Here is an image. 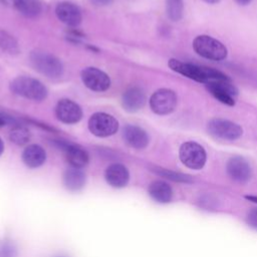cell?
Masks as SVG:
<instances>
[{
	"instance_id": "2",
	"label": "cell",
	"mask_w": 257,
	"mask_h": 257,
	"mask_svg": "<svg viewBox=\"0 0 257 257\" xmlns=\"http://www.w3.org/2000/svg\"><path fill=\"white\" fill-rule=\"evenodd\" d=\"M193 49L201 57L213 61L224 60L228 55V50L225 44L206 34L195 37L193 40Z\"/></svg>"
},
{
	"instance_id": "4",
	"label": "cell",
	"mask_w": 257,
	"mask_h": 257,
	"mask_svg": "<svg viewBox=\"0 0 257 257\" xmlns=\"http://www.w3.org/2000/svg\"><path fill=\"white\" fill-rule=\"evenodd\" d=\"M207 130L214 138L224 141L238 140L243 134V128L240 124L221 117L210 119L207 123Z\"/></svg>"
},
{
	"instance_id": "17",
	"label": "cell",
	"mask_w": 257,
	"mask_h": 257,
	"mask_svg": "<svg viewBox=\"0 0 257 257\" xmlns=\"http://www.w3.org/2000/svg\"><path fill=\"white\" fill-rule=\"evenodd\" d=\"M104 178L108 185L114 188L125 187L130 180L128 170L121 164H111L109 165L105 172Z\"/></svg>"
},
{
	"instance_id": "27",
	"label": "cell",
	"mask_w": 257,
	"mask_h": 257,
	"mask_svg": "<svg viewBox=\"0 0 257 257\" xmlns=\"http://www.w3.org/2000/svg\"><path fill=\"white\" fill-rule=\"evenodd\" d=\"M248 223L254 227L257 228V209H253L248 214Z\"/></svg>"
},
{
	"instance_id": "7",
	"label": "cell",
	"mask_w": 257,
	"mask_h": 257,
	"mask_svg": "<svg viewBox=\"0 0 257 257\" xmlns=\"http://www.w3.org/2000/svg\"><path fill=\"white\" fill-rule=\"evenodd\" d=\"M89 132L99 138L114 135L118 130V121L105 112H95L88 119Z\"/></svg>"
},
{
	"instance_id": "21",
	"label": "cell",
	"mask_w": 257,
	"mask_h": 257,
	"mask_svg": "<svg viewBox=\"0 0 257 257\" xmlns=\"http://www.w3.org/2000/svg\"><path fill=\"white\" fill-rule=\"evenodd\" d=\"M149 194L160 203H168L171 201L173 192L171 187L163 181H155L149 186Z\"/></svg>"
},
{
	"instance_id": "12",
	"label": "cell",
	"mask_w": 257,
	"mask_h": 257,
	"mask_svg": "<svg viewBox=\"0 0 257 257\" xmlns=\"http://www.w3.org/2000/svg\"><path fill=\"white\" fill-rule=\"evenodd\" d=\"M55 115L60 121L72 124L78 122L81 119L82 110L76 102L67 98H63L60 99L55 106Z\"/></svg>"
},
{
	"instance_id": "5",
	"label": "cell",
	"mask_w": 257,
	"mask_h": 257,
	"mask_svg": "<svg viewBox=\"0 0 257 257\" xmlns=\"http://www.w3.org/2000/svg\"><path fill=\"white\" fill-rule=\"evenodd\" d=\"M179 156L181 162L188 168L200 170L204 167L207 155L204 148L196 142H186L180 147Z\"/></svg>"
},
{
	"instance_id": "23",
	"label": "cell",
	"mask_w": 257,
	"mask_h": 257,
	"mask_svg": "<svg viewBox=\"0 0 257 257\" xmlns=\"http://www.w3.org/2000/svg\"><path fill=\"white\" fill-rule=\"evenodd\" d=\"M166 11L170 20L180 21L184 15V0H166Z\"/></svg>"
},
{
	"instance_id": "14",
	"label": "cell",
	"mask_w": 257,
	"mask_h": 257,
	"mask_svg": "<svg viewBox=\"0 0 257 257\" xmlns=\"http://www.w3.org/2000/svg\"><path fill=\"white\" fill-rule=\"evenodd\" d=\"M146 100L147 97L145 91L139 86H132L123 92L121 104L124 110L136 112L144 107Z\"/></svg>"
},
{
	"instance_id": "10",
	"label": "cell",
	"mask_w": 257,
	"mask_h": 257,
	"mask_svg": "<svg viewBox=\"0 0 257 257\" xmlns=\"http://www.w3.org/2000/svg\"><path fill=\"white\" fill-rule=\"evenodd\" d=\"M168 65L173 71L182 74L190 79H193L197 82L205 84L208 82L206 75V66H200L189 62H183L176 58H171L168 62Z\"/></svg>"
},
{
	"instance_id": "24",
	"label": "cell",
	"mask_w": 257,
	"mask_h": 257,
	"mask_svg": "<svg viewBox=\"0 0 257 257\" xmlns=\"http://www.w3.org/2000/svg\"><path fill=\"white\" fill-rule=\"evenodd\" d=\"M10 141L18 146L26 145L30 140V132L27 127L21 124H16L12 127L10 135Z\"/></svg>"
},
{
	"instance_id": "28",
	"label": "cell",
	"mask_w": 257,
	"mask_h": 257,
	"mask_svg": "<svg viewBox=\"0 0 257 257\" xmlns=\"http://www.w3.org/2000/svg\"><path fill=\"white\" fill-rule=\"evenodd\" d=\"M112 1L113 0H89V2L94 6H106L110 4Z\"/></svg>"
},
{
	"instance_id": "9",
	"label": "cell",
	"mask_w": 257,
	"mask_h": 257,
	"mask_svg": "<svg viewBox=\"0 0 257 257\" xmlns=\"http://www.w3.org/2000/svg\"><path fill=\"white\" fill-rule=\"evenodd\" d=\"M55 144L58 148H60L63 151L67 163L72 168L82 169L88 164V154L79 145L64 140H57L55 141Z\"/></svg>"
},
{
	"instance_id": "26",
	"label": "cell",
	"mask_w": 257,
	"mask_h": 257,
	"mask_svg": "<svg viewBox=\"0 0 257 257\" xmlns=\"http://www.w3.org/2000/svg\"><path fill=\"white\" fill-rule=\"evenodd\" d=\"M8 123H13L15 125V124H17V121L14 117H12L6 113L0 112V127H2L5 124H8Z\"/></svg>"
},
{
	"instance_id": "8",
	"label": "cell",
	"mask_w": 257,
	"mask_h": 257,
	"mask_svg": "<svg viewBox=\"0 0 257 257\" xmlns=\"http://www.w3.org/2000/svg\"><path fill=\"white\" fill-rule=\"evenodd\" d=\"M205 85L210 94L213 95L218 101L229 106L235 105V96L238 95V89L233 84L231 79L211 81Z\"/></svg>"
},
{
	"instance_id": "15",
	"label": "cell",
	"mask_w": 257,
	"mask_h": 257,
	"mask_svg": "<svg viewBox=\"0 0 257 257\" xmlns=\"http://www.w3.org/2000/svg\"><path fill=\"white\" fill-rule=\"evenodd\" d=\"M227 173L236 182L245 183L250 179L251 168L242 157H233L227 163Z\"/></svg>"
},
{
	"instance_id": "31",
	"label": "cell",
	"mask_w": 257,
	"mask_h": 257,
	"mask_svg": "<svg viewBox=\"0 0 257 257\" xmlns=\"http://www.w3.org/2000/svg\"><path fill=\"white\" fill-rule=\"evenodd\" d=\"M3 151H4V143H3V141H2V139L0 138V156L2 155V153H3Z\"/></svg>"
},
{
	"instance_id": "19",
	"label": "cell",
	"mask_w": 257,
	"mask_h": 257,
	"mask_svg": "<svg viewBox=\"0 0 257 257\" xmlns=\"http://www.w3.org/2000/svg\"><path fill=\"white\" fill-rule=\"evenodd\" d=\"M85 174L76 168H69L63 173V184L69 191H79L85 185Z\"/></svg>"
},
{
	"instance_id": "30",
	"label": "cell",
	"mask_w": 257,
	"mask_h": 257,
	"mask_svg": "<svg viewBox=\"0 0 257 257\" xmlns=\"http://www.w3.org/2000/svg\"><path fill=\"white\" fill-rule=\"evenodd\" d=\"M235 1H236V3H238L239 5H242V6L248 5L251 2V0H235Z\"/></svg>"
},
{
	"instance_id": "22",
	"label": "cell",
	"mask_w": 257,
	"mask_h": 257,
	"mask_svg": "<svg viewBox=\"0 0 257 257\" xmlns=\"http://www.w3.org/2000/svg\"><path fill=\"white\" fill-rule=\"evenodd\" d=\"M0 49L9 54H17L19 52V46L16 39L2 29H0Z\"/></svg>"
},
{
	"instance_id": "6",
	"label": "cell",
	"mask_w": 257,
	"mask_h": 257,
	"mask_svg": "<svg viewBox=\"0 0 257 257\" xmlns=\"http://www.w3.org/2000/svg\"><path fill=\"white\" fill-rule=\"evenodd\" d=\"M177 103V94L170 88H160L156 90L150 98L151 109L159 115H166L173 112Z\"/></svg>"
},
{
	"instance_id": "16",
	"label": "cell",
	"mask_w": 257,
	"mask_h": 257,
	"mask_svg": "<svg viewBox=\"0 0 257 257\" xmlns=\"http://www.w3.org/2000/svg\"><path fill=\"white\" fill-rule=\"evenodd\" d=\"M122 138L130 147L138 150L145 149L150 142L147 132L144 128L134 124H127L124 126Z\"/></svg>"
},
{
	"instance_id": "3",
	"label": "cell",
	"mask_w": 257,
	"mask_h": 257,
	"mask_svg": "<svg viewBox=\"0 0 257 257\" xmlns=\"http://www.w3.org/2000/svg\"><path fill=\"white\" fill-rule=\"evenodd\" d=\"M30 61L38 72L49 78L60 77L63 73V65L60 59L48 52L32 51Z\"/></svg>"
},
{
	"instance_id": "1",
	"label": "cell",
	"mask_w": 257,
	"mask_h": 257,
	"mask_svg": "<svg viewBox=\"0 0 257 257\" xmlns=\"http://www.w3.org/2000/svg\"><path fill=\"white\" fill-rule=\"evenodd\" d=\"M12 92L27 99L41 101L47 97L46 86L36 78L30 76H18L10 84Z\"/></svg>"
},
{
	"instance_id": "11",
	"label": "cell",
	"mask_w": 257,
	"mask_h": 257,
	"mask_svg": "<svg viewBox=\"0 0 257 257\" xmlns=\"http://www.w3.org/2000/svg\"><path fill=\"white\" fill-rule=\"evenodd\" d=\"M83 84L93 91H104L110 86L109 76L96 67H86L81 71Z\"/></svg>"
},
{
	"instance_id": "18",
	"label": "cell",
	"mask_w": 257,
	"mask_h": 257,
	"mask_svg": "<svg viewBox=\"0 0 257 257\" xmlns=\"http://www.w3.org/2000/svg\"><path fill=\"white\" fill-rule=\"evenodd\" d=\"M46 153L44 149L38 145L27 146L22 153V161L28 168H38L44 164Z\"/></svg>"
},
{
	"instance_id": "29",
	"label": "cell",
	"mask_w": 257,
	"mask_h": 257,
	"mask_svg": "<svg viewBox=\"0 0 257 257\" xmlns=\"http://www.w3.org/2000/svg\"><path fill=\"white\" fill-rule=\"evenodd\" d=\"M15 1L16 0H0V3H2L3 5H6V6H14Z\"/></svg>"
},
{
	"instance_id": "25",
	"label": "cell",
	"mask_w": 257,
	"mask_h": 257,
	"mask_svg": "<svg viewBox=\"0 0 257 257\" xmlns=\"http://www.w3.org/2000/svg\"><path fill=\"white\" fill-rule=\"evenodd\" d=\"M152 170L155 173H157L158 175H161V176H163L165 178H168L170 180H173V181L185 182V183L191 182V178L189 176L181 174V173H176V172H173V171H170V170H167V169H162V168H154Z\"/></svg>"
},
{
	"instance_id": "13",
	"label": "cell",
	"mask_w": 257,
	"mask_h": 257,
	"mask_svg": "<svg viewBox=\"0 0 257 257\" xmlns=\"http://www.w3.org/2000/svg\"><path fill=\"white\" fill-rule=\"evenodd\" d=\"M55 14L57 18L69 27H76L82 20L80 8L69 1H62L55 7Z\"/></svg>"
},
{
	"instance_id": "33",
	"label": "cell",
	"mask_w": 257,
	"mask_h": 257,
	"mask_svg": "<svg viewBox=\"0 0 257 257\" xmlns=\"http://www.w3.org/2000/svg\"><path fill=\"white\" fill-rule=\"evenodd\" d=\"M248 199H250V200H253V201H255V202H257V198L256 197H247Z\"/></svg>"
},
{
	"instance_id": "32",
	"label": "cell",
	"mask_w": 257,
	"mask_h": 257,
	"mask_svg": "<svg viewBox=\"0 0 257 257\" xmlns=\"http://www.w3.org/2000/svg\"><path fill=\"white\" fill-rule=\"evenodd\" d=\"M203 1H205L208 4H217L218 2H220V0H203Z\"/></svg>"
},
{
	"instance_id": "20",
	"label": "cell",
	"mask_w": 257,
	"mask_h": 257,
	"mask_svg": "<svg viewBox=\"0 0 257 257\" xmlns=\"http://www.w3.org/2000/svg\"><path fill=\"white\" fill-rule=\"evenodd\" d=\"M13 7L20 14L28 18L37 17L43 9L40 0H16Z\"/></svg>"
}]
</instances>
